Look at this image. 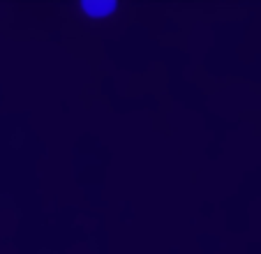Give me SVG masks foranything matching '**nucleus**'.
<instances>
[{
  "label": "nucleus",
  "instance_id": "f257e3e1",
  "mask_svg": "<svg viewBox=\"0 0 261 254\" xmlns=\"http://www.w3.org/2000/svg\"><path fill=\"white\" fill-rule=\"evenodd\" d=\"M81 7H84L86 14L95 16V19H102V16L116 12L118 3H116V0H84V5Z\"/></svg>",
  "mask_w": 261,
  "mask_h": 254
}]
</instances>
